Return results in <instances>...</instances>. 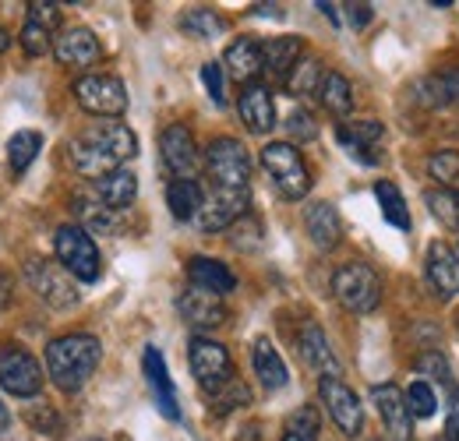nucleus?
Wrapping results in <instances>:
<instances>
[{
    "label": "nucleus",
    "mask_w": 459,
    "mask_h": 441,
    "mask_svg": "<svg viewBox=\"0 0 459 441\" xmlns=\"http://www.w3.org/2000/svg\"><path fill=\"white\" fill-rule=\"evenodd\" d=\"M134 156H138V138L120 120H96L71 142V166L89 180H103L107 173L120 169Z\"/></svg>",
    "instance_id": "obj_1"
},
{
    "label": "nucleus",
    "mask_w": 459,
    "mask_h": 441,
    "mask_svg": "<svg viewBox=\"0 0 459 441\" xmlns=\"http://www.w3.org/2000/svg\"><path fill=\"white\" fill-rule=\"evenodd\" d=\"M103 360V346L96 335H60L47 346V375L60 392H78Z\"/></svg>",
    "instance_id": "obj_2"
},
{
    "label": "nucleus",
    "mask_w": 459,
    "mask_h": 441,
    "mask_svg": "<svg viewBox=\"0 0 459 441\" xmlns=\"http://www.w3.org/2000/svg\"><path fill=\"white\" fill-rule=\"evenodd\" d=\"M262 166L287 202H300L311 191V169L290 142H269L262 149Z\"/></svg>",
    "instance_id": "obj_3"
},
{
    "label": "nucleus",
    "mask_w": 459,
    "mask_h": 441,
    "mask_svg": "<svg viewBox=\"0 0 459 441\" xmlns=\"http://www.w3.org/2000/svg\"><path fill=\"white\" fill-rule=\"evenodd\" d=\"M333 293L350 315H371L382 300V279L364 262H346L333 276Z\"/></svg>",
    "instance_id": "obj_4"
},
{
    "label": "nucleus",
    "mask_w": 459,
    "mask_h": 441,
    "mask_svg": "<svg viewBox=\"0 0 459 441\" xmlns=\"http://www.w3.org/2000/svg\"><path fill=\"white\" fill-rule=\"evenodd\" d=\"M54 247H57V262L78 282H96V279L103 276V258H100V247L89 237V229L60 226L57 237H54Z\"/></svg>",
    "instance_id": "obj_5"
},
{
    "label": "nucleus",
    "mask_w": 459,
    "mask_h": 441,
    "mask_svg": "<svg viewBox=\"0 0 459 441\" xmlns=\"http://www.w3.org/2000/svg\"><path fill=\"white\" fill-rule=\"evenodd\" d=\"M205 169L212 177V187L251 191V156L237 138H216L205 152Z\"/></svg>",
    "instance_id": "obj_6"
},
{
    "label": "nucleus",
    "mask_w": 459,
    "mask_h": 441,
    "mask_svg": "<svg viewBox=\"0 0 459 441\" xmlns=\"http://www.w3.org/2000/svg\"><path fill=\"white\" fill-rule=\"evenodd\" d=\"M25 279H29V286L36 290V297H39L43 304H50L54 311H71V307L82 300V293H78V286H74V276H71L60 262L32 258V262L25 265Z\"/></svg>",
    "instance_id": "obj_7"
},
{
    "label": "nucleus",
    "mask_w": 459,
    "mask_h": 441,
    "mask_svg": "<svg viewBox=\"0 0 459 441\" xmlns=\"http://www.w3.org/2000/svg\"><path fill=\"white\" fill-rule=\"evenodd\" d=\"M74 99L78 107L92 117L103 120H117L127 110V89L117 74H85L74 82Z\"/></svg>",
    "instance_id": "obj_8"
},
{
    "label": "nucleus",
    "mask_w": 459,
    "mask_h": 441,
    "mask_svg": "<svg viewBox=\"0 0 459 441\" xmlns=\"http://www.w3.org/2000/svg\"><path fill=\"white\" fill-rule=\"evenodd\" d=\"M187 360H191V375L195 382L205 388L209 395L223 392L233 382V360H230L227 346H220L216 339L195 335L187 346Z\"/></svg>",
    "instance_id": "obj_9"
},
{
    "label": "nucleus",
    "mask_w": 459,
    "mask_h": 441,
    "mask_svg": "<svg viewBox=\"0 0 459 441\" xmlns=\"http://www.w3.org/2000/svg\"><path fill=\"white\" fill-rule=\"evenodd\" d=\"M0 385H4V392L18 395V399L39 395V388H43L39 360L18 342H4L0 346Z\"/></svg>",
    "instance_id": "obj_10"
},
{
    "label": "nucleus",
    "mask_w": 459,
    "mask_h": 441,
    "mask_svg": "<svg viewBox=\"0 0 459 441\" xmlns=\"http://www.w3.org/2000/svg\"><path fill=\"white\" fill-rule=\"evenodd\" d=\"M318 399L325 402L333 424L343 431L346 438H357L364 431V410L360 399L350 385H343V378H322L318 382Z\"/></svg>",
    "instance_id": "obj_11"
},
{
    "label": "nucleus",
    "mask_w": 459,
    "mask_h": 441,
    "mask_svg": "<svg viewBox=\"0 0 459 441\" xmlns=\"http://www.w3.org/2000/svg\"><path fill=\"white\" fill-rule=\"evenodd\" d=\"M247 202H251V191H227V187H212V195L205 198L202 212L195 226L202 233H220V229H230L233 222H240L247 216Z\"/></svg>",
    "instance_id": "obj_12"
},
{
    "label": "nucleus",
    "mask_w": 459,
    "mask_h": 441,
    "mask_svg": "<svg viewBox=\"0 0 459 441\" xmlns=\"http://www.w3.org/2000/svg\"><path fill=\"white\" fill-rule=\"evenodd\" d=\"M160 152H163V163L173 173V180H195L202 156H198V145H195V134L184 127V124H170L163 127L160 134Z\"/></svg>",
    "instance_id": "obj_13"
},
{
    "label": "nucleus",
    "mask_w": 459,
    "mask_h": 441,
    "mask_svg": "<svg viewBox=\"0 0 459 441\" xmlns=\"http://www.w3.org/2000/svg\"><path fill=\"white\" fill-rule=\"evenodd\" d=\"M177 311H180V318H184L187 325H195V329H216V325L227 322V304H223V297H216V293H209V290H198V286H191V290L180 293Z\"/></svg>",
    "instance_id": "obj_14"
},
{
    "label": "nucleus",
    "mask_w": 459,
    "mask_h": 441,
    "mask_svg": "<svg viewBox=\"0 0 459 441\" xmlns=\"http://www.w3.org/2000/svg\"><path fill=\"white\" fill-rule=\"evenodd\" d=\"M371 399H375V406H378V417H382L385 431L396 441H413L410 438V435H413V413H410V406H406V392L396 385H375Z\"/></svg>",
    "instance_id": "obj_15"
},
{
    "label": "nucleus",
    "mask_w": 459,
    "mask_h": 441,
    "mask_svg": "<svg viewBox=\"0 0 459 441\" xmlns=\"http://www.w3.org/2000/svg\"><path fill=\"white\" fill-rule=\"evenodd\" d=\"M297 350H300L304 364H307L311 371H318L322 378H340V375H343V368H340V360H336V353H333L325 332L318 329L315 322H304V329L297 335Z\"/></svg>",
    "instance_id": "obj_16"
},
{
    "label": "nucleus",
    "mask_w": 459,
    "mask_h": 441,
    "mask_svg": "<svg viewBox=\"0 0 459 441\" xmlns=\"http://www.w3.org/2000/svg\"><path fill=\"white\" fill-rule=\"evenodd\" d=\"M54 54H57V60L64 67L85 71V67L100 64L103 47H100V39H96L89 29H64L57 36V43H54Z\"/></svg>",
    "instance_id": "obj_17"
},
{
    "label": "nucleus",
    "mask_w": 459,
    "mask_h": 441,
    "mask_svg": "<svg viewBox=\"0 0 459 441\" xmlns=\"http://www.w3.org/2000/svg\"><path fill=\"white\" fill-rule=\"evenodd\" d=\"M304 229L318 251H333L343 240V220H340L336 205H329V202H311L304 209Z\"/></svg>",
    "instance_id": "obj_18"
},
{
    "label": "nucleus",
    "mask_w": 459,
    "mask_h": 441,
    "mask_svg": "<svg viewBox=\"0 0 459 441\" xmlns=\"http://www.w3.org/2000/svg\"><path fill=\"white\" fill-rule=\"evenodd\" d=\"M237 110H240V120H244V127H247L251 134H269V131L276 127V103H273V92H269L265 85H258V82L240 92Z\"/></svg>",
    "instance_id": "obj_19"
},
{
    "label": "nucleus",
    "mask_w": 459,
    "mask_h": 441,
    "mask_svg": "<svg viewBox=\"0 0 459 441\" xmlns=\"http://www.w3.org/2000/svg\"><path fill=\"white\" fill-rule=\"evenodd\" d=\"M428 279H431V286H435V293L438 297H456L459 293V251L456 247H449V244H442V240H435L431 247H428Z\"/></svg>",
    "instance_id": "obj_20"
},
{
    "label": "nucleus",
    "mask_w": 459,
    "mask_h": 441,
    "mask_svg": "<svg viewBox=\"0 0 459 441\" xmlns=\"http://www.w3.org/2000/svg\"><path fill=\"white\" fill-rule=\"evenodd\" d=\"M142 364H145V378H149V385H152V395H156V406H160V413H163L167 420H180L177 392H173L170 371H167V360H163V353H160L156 346H149V350H145V357H142Z\"/></svg>",
    "instance_id": "obj_21"
},
{
    "label": "nucleus",
    "mask_w": 459,
    "mask_h": 441,
    "mask_svg": "<svg viewBox=\"0 0 459 441\" xmlns=\"http://www.w3.org/2000/svg\"><path fill=\"white\" fill-rule=\"evenodd\" d=\"M223 67L233 82H240L244 89L255 85V78L265 71V54H262V43L255 39H237L223 56Z\"/></svg>",
    "instance_id": "obj_22"
},
{
    "label": "nucleus",
    "mask_w": 459,
    "mask_h": 441,
    "mask_svg": "<svg viewBox=\"0 0 459 441\" xmlns=\"http://www.w3.org/2000/svg\"><path fill=\"white\" fill-rule=\"evenodd\" d=\"M187 279H191V286L209 290L216 297H227V293L237 290V276L230 272L220 258H205V255H195L187 262Z\"/></svg>",
    "instance_id": "obj_23"
},
{
    "label": "nucleus",
    "mask_w": 459,
    "mask_h": 441,
    "mask_svg": "<svg viewBox=\"0 0 459 441\" xmlns=\"http://www.w3.org/2000/svg\"><path fill=\"white\" fill-rule=\"evenodd\" d=\"M96 198L110 209V212H124V209H131V202L138 198V177L131 173V169H114V173H107L103 180H96Z\"/></svg>",
    "instance_id": "obj_24"
},
{
    "label": "nucleus",
    "mask_w": 459,
    "mask_h": 441,
    "mask_svg": "<svg viewBox=\"0 0 459 441\" xmlns=\"http://www.w3.org/2000/svg\"><path fill=\"white\" fill-rule=\"evenodd\" d=\"M167 205H170L173 220L195 222L202 205H205V191L198 180H170L167 184Z\"/></svg>",
    "instance_id": "obj_25"
},
{
    "label": "nucleus",
    "mask_w": 459,
    "mask_h": 441,
    "mask_svg": "<svg viewBox=\"0 0 459 441\" xmlns=\"http://www.w3.org/2000/svg\"><path fill=\"white\" fill-rule=\"evenodd\" d=\"M251 364H255L258 382L269 388V392H276V388H283L290 382L287 364H283L280 350H276L269 339H258V342H255V350H251Z\"/></svg>",
    "instance_id": "obj_26"
},
{
    "label": "nucleus",
    "mask_w": 459,
    "mask_h": 441,
    "mask_svg": "<svg viewBox=\"0 0 459 441\" xmlns=\"http://www.w3.org/2000/svg\"><path fill=\"white\" fill-rule=\"evenodd\" d=\"M262 54H265V71H273V78L287 82L290 71L297 67V60L304 54V43L297 36H276L262 47Z\"/></svg>",
    "instance_id": "obj_27"
},
{
    "label": "nucleus",
    "mask_w": 459,
    "mask_h": 441,
    "mask_svg": "<svg viewBox=\"0 0 459 441\" xmlns=\"http://www.w3.org/2000/svg\"><path fill=\"white\" fill-rule=\"evenodd\" d=\"M318 99H322V107L333 117H350V110H353V85H350V78L340 74V71H325Z\"/></svg>",
    "instance_id": "obj_28"
},
{
    "label": "nucleus",
    "mask_w": 459,
    "mask_h": 441,
    "mask_svg": "<svg viewBox=\"0 0 459 441\" xmlns=\"http://www.w3.org/2000/svg\"><path fill=\"white\" fill-rule=\"evenodd\" d=\"M322 78H325L322 60H318V56H300L297 67L290 71V78L283 82V85H287L290 96H318Z\"/></svg>",
    "instance_id": "obj_29"
},
{
    "label": "nucleus",
    "mask_w": 459,
    "mask_h": 441,
    "mask_svg": "<svg viewBox=\"0 0 459 441\" xmlns=\"http://www.w3.org/2000/svg\"><path fill=\"white\" fill-rule=\"evenodd\" d=\"M375 198H378V205H382L385 222H393L396 229H410V209H406L400 187H396L393 180H378V184H375Z\"/></svg>",
    "instance_id": "obj_30"
},
{
    "label": "nucleus",
    "mask_w": 459,
    "mask_h": 441,
    "mask_svg": "<svg viewBox=\"0 0 459 441\" xmlns=\"http://www.w3.org/2000/svg\"><path fill=\"white\" fill-rule=\"evenodd\" d=\"M39 149H43V138L36 134V131H18V134H11V142H7V163L14 173H25L32 160L39 156Z\"/></svg>",
    "instance_id": "obj_31"
},
{
    "label": "nucleus",
    "mask_w": 459,
    "mask_h": 441,
    "mask_svg": "<svg viewBox=\"0 0 459 441\" xmlns=\"http://www.w3.org/2000/svg\"><path fill=\"white\" fill-rule=\"evenodd\" d=\"M74 212L82 220V229H100V233H114L117 216H120V212H110L100 198H74Z\"/></svg>",
    "instance_id": "obj_32"
},
{
    "label": "nucleus",
    "mask_w": 459,
    "mask_h": 441,
    "mask_svg": "<svg viewBox=\"0 0 459 441\" xmlns=\"http://www.w3.org/2000/svg\"><path fill=\"white\" fill-rule=\"evenodd\" d=\"M180 29L191 32V36H198V39H216V36L227 32V22L216 11H209V7H195V11H187L180 18Z\"/></svg>",
    "instance_id": "obj_33"
},
{
    "label": "nucleus",
    "mask_w": 459,
    "mask_h": 441,
    "mask_svg": "<svg viewBox=\"0 0 459 441\" xmlns=\"http://www.w3.org/2000/svg\"><path fill=\"white\" fill-rule=\"evenodd\" d=\"M424 202H428V209H431V216H435V220L459 233V191L456 187L428 191V195H424Z\"/></svg>",
    "instance_id": "obj_34"
},
{
    "label": "nucleus",
    "mask_w": 459,
    "mask_h": 441,
    "mask_svg": "<svg viewBox=\"0 0 459 441\" xmlns=\"http://www.w3.org/2000/svg\"><path fill=\"white\" fill-rule=\"evenodd\" d=\"M413 92H417V99H420L424 107H431V110H438V107H449V103H453V96H449V85H446V74H431V78H420Z\"/></svg>",
    "instance_id": "obj_35"
},
{
    "label": "nucleus",
    "mask_w": 459,
    "mask_h": 441,
    "mask_svg": "<svg viewBox=\"0 0 459 441\" xmlns=\"http://www.w3.org/2000/svg\"><path fill=\"white\" fill-rule=\"evenodd\" d=\"M413 368H417V375H424V378H431V382H442V385L453 382V368H449V360H446L438 350H424V353H417Z\"/></svg>",
    "instance_id": "obj_36"
},
{
    "label": "nucleus",
    "mask_w": 459,
    "mask_h": 441,
    "mask_svg": "<svg viewBox=\"0 0 459 441\" xmlns=\"http://www.w3.org/2000/svg\"><path fill=\"white\" fill-rule=\"evenodd\" d=\"M406 406H410V413H413L417 420H428V417H435V410H438L435 388L428 385V382H413V385L406 388Z\"/></svg>",
    "instance_id": "obj_37"
},
{
    "label": "nucleus",
    "mask_w": 459,
    "mask_h": 441,
    "mask_svg": "<svg viewBox=\"0 0 459 441\" xmlns=\"http://www.w3.org/2000/svg\"><path fill=\"white\" fill-rule=\"evenodd\" d=\"M247 402H251V388L233 378L223 392L212 395V413H216V417H227L230 410H240V406H247Z\"/></svg>",
    "instance_id": "obj_38"
},
{
    "label": "nucleus",
    "mask_w": 459,
    "mask_h": 441,
    "mask_svg": "<svg viewBox=\"0 0 459 441\" xmlns=\"http://www.w3.org/2000/svg\"><path fill=\"white\" fill-rule=\"evenodd\" d=\"M18 43H22V50H25L29 56H43L54 50V43H50V29H43V25L29 22V18H25V29H22Z\"/></svg>",
    "instance_id": "obj_39"
},
{
    "label": "nucleus",
    "mask_w": 459,
    "mask_h": 441,
    "mask_svg": "<svg viewBox=\"0 0 459 441\" xmlns=\"http://www.w3.org/2000/svg\"><path fill=\"white\" fill-rule=\"evenodd\" d=\"M428 173L446 187V184H453L459 177V152L453 149H442V152H435L431 160H428Z\"/></svg>",
    "instance_id": "obj_40"
},
{
    "label": "nucleus",
    "mask_w": 459,
    "mask_h": 441,
    "mask_svg": "<svg viewBox=\"0 0 459 441\" xmlns=\"http://www.w3.org/2000/svg\"><path fill=\"white\" fill-rule=\"evenodd\" d=\"M287 431L318 438V431H322V417H318V410H315V406H300V410H293V413L287 417Z\"/></svg>",
    "instance_id": "obj_41"
},
{
    "label": "nucleus",
    "mask_w": 459,
    "mask_h": 441,
    "mask_svg": "<svg viewBox=\"0 0 459 441\" xmlns=\"http://www.w3.org/2000/svg\"><path fill=\"white\" fill-rule=\"evenodd\" d=\"M25 420L36 428V431H43V435H50V438H57L60 431H64V424H60L57 410L54 406H47V402H39V406H32L29 413H25Z\"/></svg>",
    "instance_id": "obj_42"
},
{
    "label": "nucleus",
    "mask_w": 459,
    "mask_h": 441,
    "mask_svg": "<svg viewBox=\"0 0 459 441\" xmlns=\"http://www.w3.org/2000/svg\"><path fill=\"white\" fill-rule=\"evenodd\" d=\"M346 131H350V134H353V142H360L364 149H371V145H378V142L385 138V124H382V120H375V117H368V120H353Z\"/></svg>",
    "instance_id": "obj_43"
},
{
    "label": "nucleus",
    "mask_w": 459,
    "mask_h": 441,
    "mask_svg": "<svg viewBox=\"0 0 459 441\" xmlns=\"http://www.w3.org/2000/svg\"><path fill=\"white\" fill-rule=\"evenodd\" d=\"M287 134L293 142H315L318 138V124L307 110H293L287 117Z\"/></svg>",
    "instance_id": "obj_44"
},
{
    "label": "nucleus",
    "mask_w": 459,
    "mask_h": 441,
    "mask_svg": "<svg viewBox=\"0 0 459 441\" xmlns=\"http://www.w3.org/2000/svg\"><path fill=\"white\" fill-rule=\"evenodd\" d=\"M29 22H36V25L54 32L60 25V4H54V0H32L29 4Z\"/></svg>",
    "instance_id": "obj_45"
},
{
    "label": "nucleus",
    "mask_w": 459,
    "mask_h": 441,
    "mask_svg": "<svg viewBox=\"0 0 459 441\" xmlns=\"http://www.w3.org/2000/svg\"><path fill=\"white\" fill-rule=\"evenodd\" d=\"M202 82H205V89H209L212 103H216V107H223V103H227V92H223V64L209 60V64L202 67Z\"/></svg>",
    "instance_id": "obj_46"
},
{
    "label": "nucleus",
    "mask_w": 459,
    "mask_h": 441,
    "mask_svg": "<svg viewBox=\"0 0 459 441\" xmlns=\"http://www.w3.org/2000/svg\"><path fill=\"white\" fill-rule=\"evenodd\" d=\"M230 229H233V244H237V247H244V251L258 247V240H262V233H258L262 226H258L255 220H247V216H244L240 222H233Z\"/></svg>",
    "instance_id": "obj_47"
},
{
    "label": "nucleus",
    "mask_w": 459,
    "mask_h": 441,
    "mask_svg": "<svg viewBox=\"0 0 459 441\" xmlns=\"http://www.w3.org/2000/svg\"><path fill=\"white\" fill-rule=\"evenodd\" d=\"M336 138H340V145L346 149V156H353L357 163H364V166H375V163H378V156H371V152H368V149H364L360 142H353V134H350L346 127H336Z\"/></svg>",
    "instance_id": "obj_48"
},
{
    "label": "nucleus",
    "mask_w": 459,
    "mask_h": 441,
    "mask_svg": "<svg viewBox=\"0 0 459 441\" xmlns=\"http://www.w3.org/2000/svg\"><path fill=\"white\" fill-rule=\"evenodd\" d=\"M446 438L459 441V385H453L449 395V417H446Z\"/></svg>",
    "instance_id": "obj_49"
},
{
    "label": "nucleus",
    "mask_w": 459,
    "mask_h": 441,
    "mask_svg": "<svg viewBox=\"0 0 459 441\" xmlns=\"http://www.w3.org/2000/svg\"><path fill=\"white\" fill-rule=\"evenodd\" d=\"M346 18L353 29H364L375 18V11H371V4H346Z\"/></svg>",
    "instance_id": "obj_50"
},
{
    "label": "nucleus",
    "mask_w": 459,
    "mask_h": 441,
    "mask_svg": "<svg viewBox=\"0 0 459 441\" xmlns=\"http://www.w3.org/2000/svg\"><path fill=\"white\" fill-rule=\"evenodd\" d=\"M11 297H14V282H11L7 272H0V311L11 307Z\"/></svg>",
    "instance_id": "obj_51"
},
{
    "label": "nucleus",
    "mask_w": 459,
    "mask_h": 441,
    "mask_svg": "<svg viewBox=\"0 0 459 441\" xmlns=\"http://www.w3.org/2000/svg\"><path fill=\"white\" fill-rule=\"evenodd\" d=\"M446 85H449V96H453V103L459 107V67L446 71Z\"/></svg>",
    "instance_id": "obj_52"
},
{
    "label": "nucleus",
    "mask_w": 459,
    "mask_h": 441,
    "mask_svg": "<svg viewBox=\"0 0 459 441\" xmlns=\"http://www.w3.org/2000/svg\"><path fill=\"white\" fill-rule=\"evenodd\" d=\"M315 7H318V11H322V14L329 18V22H333V25H340V14H336V4H325V0H318Z\"/></svg>",
    "instance_id": "obj_53"
},
{
    "label": "nucleus",
    "mask_w": 459,
    "mask_h": 441,
    "mask_svg": "<svg viewBox=\"0 0 459 441\" xmlns=\"http://www.w3.org/2000/svg\"><path fill=\"white\" fill-rule=\"evenodd\" d=\"M7 428H11V413H7V410H4V402H0V435H4Z\"/></svg>",
    "instance_id": "obj_54"
},
{
    "label": "nucleus",
    "mask_w": 459,
    "mask_h": 441,
    "mask_svg": "<svg viewBox=\"0 0 459 441\" xmlns=\"http://www.w3.org/2000/svg\"><path fill=\"white\" fill-rule=\"evenodd\" d=\"M280 441H318V438H311V435H293V431H287Z\"/></svg>",
    "instance_id": "obj_55"
},
{
    "label": "nucleus",
    "mask_w": 459,
    "mask_h": 441,
    "mask_svg": "<svg viewBox=\"0 0 459 441\" xmlns=\"http://www.w3.org/2000/svg\"><path fill=\"white\" fill-rule=\"evenodd\" d=\"M7 47H11V36H7L4 29H0V50H7Z\"/></svg>",
    "instance_id": "obj_56"
}]
</instances>
